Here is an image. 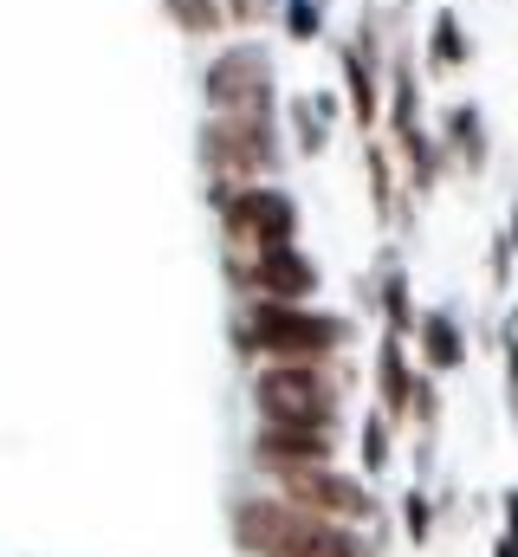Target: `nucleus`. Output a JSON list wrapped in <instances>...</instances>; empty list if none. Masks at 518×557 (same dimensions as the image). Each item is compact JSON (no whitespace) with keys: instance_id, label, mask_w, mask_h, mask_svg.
I'll use <instances>...</instances> for the list:
<instances>
[{"instance_id":"14","label":"nucleus","mask_w":518,"mask_h":557,"mask_svg":"<svg viewBox=\"0 0 518 557\" xmlns=\"http://www.w3.org/2000/svg\"><path fill=\"white\" fill-rule=\"evenodd\" d=\"M473 59H480V46H473L460 7H447V0L428 7V13H421V72H428V85L473 72Z\"/></svg>"},{"instance_id":"16","label":"nucleus","mask_w":518,"mask_h":557,"mask_svg":"<svg viewBox=\"0 0 518 557\" xmlns=\"http://www.w3.org/2000/svg\"><path fill=\"white\" fill-rule=\"evenodd\" d=\"M266 557H383V532L363 525H337V519H298Z\"/></svg>"},{"instance_id":"8","label":"nucleus","mask_w":518,"mask_h":557,"mask_svg":"<svg viewBox=\"0 0 518 557\" xmlns=\"http://www.w3.org/2000/svg\"><path fill=\"white\" fill-rule=\"evenodd\" d=\"M331 65H337V98H344L350 131H357V137H383V104H388L383 65H377L350 33H331Z\"/></svg>"},{"instance_id":"25","label":"nucleus","mask_w":518,"mask_h":557,"mask_svg":"<svg viewBox=\"0 0 518 557\" xmlns=\"http://www.w3.org/2000/svg\"><path fill=\"white\" fill-rule=\"evenodd\" d=\"M513 267H518V247L506 240V227H493V247H486V278H493V298L513 292Z\"/></svg>"},{"instance_id":"9","label":"nucleus","mask_w":518,"mask_h":557,"mask_svg":"<svg viewBox=\"0 0 518 557\" xmlns=\"http://www.w3.org/2000/svg\"><path fill=\"white\" fill-rule=\"evenodd\" d=\"M357 305H363V311H377V324H383V331L415 337V324H421V298H415V278H408V260H402V247H395V240L377 247L370 273H363V285H357Z\"/></svg>"},{"instance_id":"24","label":"nucleus","mask_w":518,"mask_h":557,"mask_svg":"<svg viewBox=\"0 0 518 557\" xmlns=\"http://www.w3.org/2000/svg\"><path fill=\"white\" fill-rule=\"evenodd\" d=\"M227 7V33H266L279 20V0H221Z\"/></svg>"},{"instance_id":"28","label":"nucleus","mask_w":518,"mask_h":557,"mask_svg":"<svg viewBox=\"0 0 518 557\" xmlns=\"http://www.w3.org/2000/svg\"><path fill=\"white\" fill-rule=\"evenodd\" d=\"M388 7H395V13H415V0H388Z\"/></svg>"},{"instance_id":"29","label":"nucleus","mask_w":518,"mask_h":557,"mask_svg":"<svg viewBox=\"0 0 518 557\" xmlns=\"http://www.w3.org/2000/svg\"><path fill=\"white\" fill-rule=\"evenodd\" d=\"M324 7H331V0H324Z\"/></svg>"},{"instance_id":"1","label":"nucleus","mask_w":518,"mask_h":557,"mask_svg":"<svg viewBox=\"0 0 518 557\" xmlns=\"http://www.w3.org/2000/svg\"><path fill=\"white\" fill-rule=\"evenodd\" d=\"M363 324L318 298H240L227 318V350L254 363H305V357H350Z\"/></svg>"},{"instance_id":"6","label":"nucleus","mask_w":518,"mask_h":557,"mask_svg":"<svg viewBox=\"0 0 518 557\" xmlns=\"http://www.w3.org/2000/svg\"><path fill=\"white\" fill-rule=\"evenodd\" d=\"M292 506H305L311 519H337V525H363V532H383L388 506L383 493H377V480H363V473H344V460H331V467H298V473H279L272 480Z\"/></svg>"},{"instance_id":"18","label":"nucleus","mask_w":518,"mask_h":557,"mask_svg":"<svg viewBox=\"0 0 518 557\" xmlns=\"http://www.w3.org/2000/svg\"><path fill=\"white\" fill-rule=\"evenodd\" d=\"M415 350H408V337H395V331H377V357H370V409H383L395 428L408 421V396H415Z\"/></svg>"},{"instance_id":"26","label":"nucleus","mask_w":518,"mask_h":557,"mask_svg":"<svg viewBox=\"0 0 518 557\" xmlns=\"http://www.w3.org/2000/svg\"><path fill=\"white\" fill-rule=\"evenodd\" d=\"M493 557H518V486L499 493V539H493Z\"/></svg>"},{"instance_id":"19","label":"nucleus","mask_w":518,"mask_h":557,"mask_svg":"<svg viewBox=\"0 0 518 557\" xmlns=\"http://www.w3.org/2000/svg\"><path fill=\"white\" fill-rule=\"evenodd\" d=\"M156 13H162L169 33H182L188 46H221V39H227V7H221V0H156Z\"/></svg>"},{"instance_id":"2","label":"nucleus","mask_w":518,"mask_h":557,"mask_svg":"<svg viewBox=\"0 0 518 557\" xmlns=\"http://www.w3.org/2000/svg\"><path fill=\"white\" fill-rule=\"evenodd\" d=\"M350 357H305V363H254L247 403L254 421L279 428H337L344 434V396H350Z\"/></svg>"},{"instance_id":"21","label":"nucleus","mask_w":518,"mask_h":557,"mask_svg":"<svg viewBox=\"0 0 518 557\" xmlns=\"http://www.w3.org/2000/svg\"><path fill=\"white\" fill-rule=\"evenodd\" d=\"M279 39L285 46H324L331 39V7L324 0H279Z\"/></svg>"},{"instance_id":"10","label":"nucleus","mask_w":518,"mask_h":557,"mask_svg":"<svg viewBox=\"0 0 518 557\" xmlns=\"http://www.w3.org/2000/svg\"><path fill=\"white\" fill-rule=\"evenodd\" d=\"M247 460L266 480L298 473V467H331L337 460V428H279V421H259Z\"/></svg>"},{"instance_id":"22","label":"nucleus","mask_w":518,"mask_h":557,"mask_svg":"<svg viewBox=\"0 0 518 557\" xmlns=\"http://www.w3.org/2000/svg\"><path fill=\"white\" fill-rule=\"evenodd\" d=\"M395 519H402V539L421 552L428 539H434V525H441V499L415 480V486H402V499H395Z\"/></svg>"},{"instance_id":"17","label":"nucleus","mask_w":518,"mask_h":557,"mask_svg":"<svg viewBox=\"0 0 518 557\" xmlns=\"http://www.w3.org/2000/svg\"><path fill=\"white\" fill-rule=\"evenodd\" d=\"M408 350H415V363H421V370L454 376V370H467L473 337H467V324H460V311H454V305H421V324H415Z\"/></svg>"},{"instance_id":"12","label":"nucleus","mask_w":518,"mask_h":557,"mask_svg":"<svg viewBox=\"0 0 518 557\" xmlns=\"http://www.w3.org/2000/svg\"><path fill=\"white\" fill-rule=\"evenodd\" d=\"M279 124H285V143H292L298 162H324L337 131H344V98L337 91H285Z\"/></svg>"},{"instance_id":"4","label":"nucleus","mask_w":518,"mask_h":557,"mask_svg":"<svg viewBox=\"0 0 518 557\" xmlns=\"http://www.w3.org/2000/svg\"><path fill=\"white\" fill-rule=\"evenodd\" d=\"M201 111H254V117H279V98H285V78H279V46L266 33H227L201 78Z\"/></svg>"},{"instance_id":"3","label":"nucleus","mask_w":518,"mask_h":557,"mask_svg":"<svg viewBox=\"0 0 518 557\" xmlns=\"http://www.w3.org/2000/svg\"><path fill=\"white\" fill-rule=\"evenodd\" d=\"M292 162V143L279 117L254 111H201L195 124V169L201 182H279Z\"/></svg>"},{"instance_id":"20","label":"nucleus","mask_w":518,"mask_h":557,"mask_svg":"<svg viewBox=\"0 0 518 557\" xmlns=\"http://www.w3.org/2000/svg\"><path fill=\"white\" fill-rule=\"evenodd\" d=\"M395 441H402V428H395L383 409H370V416L357 421V467H363V480H388V467H395Z\"/></svg>"},{"instance_id":"23","label":"nucleus","mask_w":518,"mask_h":557,"mask_svg":"<svg viewBox=\"0 0 518 557\" xmlns=\"http://www.w3.org/2000/svg\"><path fill=\"white\" fill-rule=\"evenodd\" d=\"M493 357H499V383H506V416H513V447H518V305L506 318H493Z\"/></svg>"},{"instance_id":"11","label":"nucleus","mask_w":518,"mask_h":557,"mask_svg":"<svg viewBox=\"0 0 518 557\" xmlns=\"http://www.w3.org/2000/svg\"><path fill=\"white\" fill-rule=\"evenodd\" d=\"M434 137H441V156H447V175L486 182V169H493V124H486V104L480 98H454L441 111Z\"/></svg>"},{"instance_id":"15","label":"nucleus","mask_w":518,"mask_h":557,"mask_svg":"<svg viewBox=\"0 0 518 557\" xmlns=\"http://www.w3.org/2000/svg\"><path fill=\"white\" fill-rule=\"evenodd\" d=\"M298 519H305V506H292V499L272 486V493H240V499H234L227 532H234V545H240L247 557H266Z\"/></svg>"},{"instance_id":"27","label":"nucleus","mask_w":518,"mask_h":557,"mask_svg":"<svg viewBox=\"0 0 518 557\" xmlns=\"http://www.w3.org/2000/svg\"><path fill=\"white\" fill-rule=\"evenodd\" d=\"M506 240H513V247H518V201H513V208H506Z\"/></svg>"},{"instance_id":"5","label":"nucleus","mask_w":518,"mask_h":557,"mask_svg":"<svg viewBox=\"0 0 518 557\" xmlns=\"http://www.w3.org/2000/svg\"><path fill=\"white\" fill-rule=\"evenodd\" d=\"M208 214L221 227V247L259 253V247H285L305 234V208L285 182H201Z\"/></svg>"},{"instance_id":"13","label":"nucleus","mask_w":518,"mask_h":557,"mask_svg":"<svg viewBox=\"0 0 518 557\" xmlns=\"http://www.w3.org/2000/svg\"><path fill=\"white\" fill-rule=\"evenodd\" d=\"M363 188H370V221H377V234H408V227H415L421 201L402 188V169H395V156H388L383 137H363Z\"/></svg>"},{"instance_id":"7","label":"nucleus","mask_w":518,"mask_h":557,"mask_svg":"<svg viewBox=\"0 0 518 557\" xmlns=\"http://www.w3.org/2000/svg\"><path fill=\"white\" fill-rule=\"evenodd\" d=\"M221 278L240 298H318L324 292V267L318 253H305V240H285V247H259V253H234L221 247Z\"/></svg>"}]
</instances>
